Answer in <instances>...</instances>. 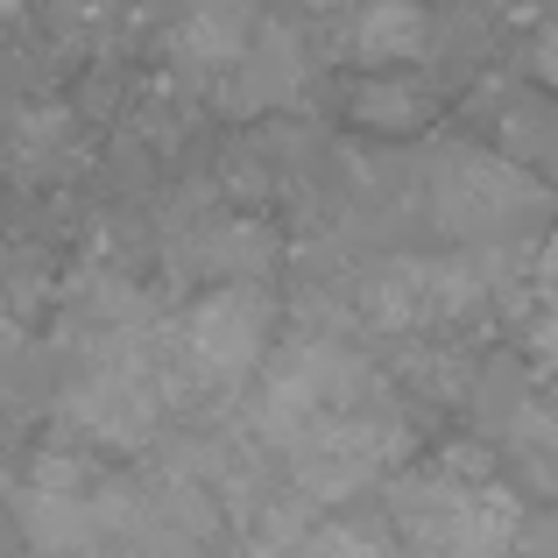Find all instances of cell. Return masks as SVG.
I'll use <instances>...</instances> for the list:
<instances>
[{
  "label": "cell",
  "mask_w": 558,
  "mask_h": 558,
  "mask_svg": "<svg viewBox=\"0 0 558 558\" xmlns=\"http://www.w3.org/2000/svg\"><path fill=\"white\" fill-rule=\"evenodd\" d=\"M389 523L417 558H517L523 509L481 452H438L389 481Z\"/></svg>",
  "instance_id": "obj_1"
},
{
  "label": "cell",
  "mask_w": 558,
  "mask_h": 558,
  "mask_svg": "<svg viewBox=\"0 0 558 558\" xmlns=\"http://www.w3.org/2000/svg\"><path fill=\"white\" fill-rule=\"evenodd\" d=\"M14 523L43 558H71V551H121L128 537H142L149 502L142 488L113 481L99 460L85 452H43L14 488Z\"/></svg>",
  "instance_id": "obj_2"
},
{
  "label": "cell",
  "mask_w": 558,
  "mask_h": 558,
  "mask_svg": "<svg viewBox=\"0 0 558 558\" xmlns=\"http://www.w3.org/2000/svg\"><path fill=\"white\" fill-rule=\"evenodd\" d=\"M269 347H276V298L255 276H227L170 332H156V354H163L178 403L184 396H213V389H241L269 361Z\"/></svg>",
  "instance_id": "obj_3"
},
{
  "label": "cell",
  "mask_w": 558,
  "mask_h": 558,
  "mask_svg": "<svg viewBox=\"0 0 558 558\" xmlns=\"http://www.w3.org/2000/svg\"><path fill=\"white\" fill-rule=\"evenodd\" d=\"M424 205H432L438 233H452L466 247H502L551 213V191L517 156L452 142V149H438L424 163Z\"/></svg>",
  "instance_id": "obj_4"
},
{
  "label": "cell",
  "mask_w": 558,
  "mask_h": 558,
  "mask_svg": "<svg viewBox=\"0 0 558 558\" xmlns=\"http://www.w3.org/2000/svg\"><path fill=\"white\" fill-rule=\"evenodd\" d=\"M375 389H381V375L354 354V347H340L332 332H290V340L269 347V361H262L255 432L283 452V446H298L312 424L354 410L361 396H375Z\"/></svg>",
  "instance_id": "obj_5"
},
{
  "label": "cell",
  "mask_w": 558,
  "mask_h": 558,
  "mask_svg": "<svg viewBox=\"0 0 558 558\" xmlns=\"http://www.w3.org/2000/svg\"><path fill=\"white\" fill-rule=\"evenodd\" d=\"M304 78V57H298V36H283V28L262 22L255 36H247V50L227 64V78H219V107L233 113H262V107H283L290 93H298Z\"/></svg>",
  "instance_id": "obj_6"
},
{
  "label": "cell",
  "mask_w": 558,
  "mask_h": 558,
  "mask_svg": "<svg viewBox=\"0 0 558 558\" xmlns=\"http://www.w3.org/2000/svg\"><path fill=\"white\" fill-rule=\"evenodd\" d=\"M255 8L247 0H191L178 36H170V57L191 71V78H227V64L247 50V36H255Z\"/></svg>",
  "instance_id": "obj_7"
},
{
  "label": "cell",
  "mask_w": 558,
  "mask_h": 558,
  "mask_svg": "<svg viewBox=\"0 0 558 558\" xmlns=\"http://www.w3.org/2000/svg\"><path fill=\"white\" fill-rule=\"evenodd\" d=\"M432 43V14L417 0H368L354 14V57L368 64H396V57H417Z\"/></svg>",
  "instance_id": "obj_8"
},
{
  "label": "cell",
  "mask_w": 558,
  "mask_h": 558,
  "mask_svg": "<svg viewBox=\"0 0 558 558\" xmlns=\"http://www.w3.org/2000/svg\"><path fill=\"white\" fill-rule=\"evenodd\" d=\"M502 156H517L523 170H537V178H551L558 170V99L551 93H523V99H509V113H502Z\"/></svg>",
  "instance_id": "obj_9"
},
{
  "label": "cell",
  "mask_w": 558,
  "mask_h": 558,
  "mask_svg": "<svg viewBox=\"0 0 558 558\" xmlns=\"http://www.w3.org/2000/svg\"><path fill=\"white\" fill-rule=\"evenodd\" d=\"M531 368L537 381L558 396V290L551 298H537V326H531Z\"/></svg>",
  "instance_id": "obj_10"
},
{
  "label": "cell",
  "mask_w": 558,
  "mask_h": 558,
  "mask_svg": "<svg viewBox=\"0 0 558 558\" xmlns=\"http://www.w3.org/2000/svg\"><path fill=\"white\" fill-rule=\"evenodd\" d=\"M531 283H537V298H551V290H558V233H545V247H537V269H531Z\"/></svg>",
  "instance_id": "obj_11"
},
{
  "label": "cell",
  "mask_w": 558,
  "mask_h": 558,
  "mask_svg": "<svg viewBox=\"0 0 558 558\" xmlns=\"http://www.w3.org/2000/svg\"><path fill=\"white\" fill-rule=\"evenodd\" d=\"M537 71H545V78L558 85V8H551V22L537 28Z\"/></svg>",
  "instance_id": "obj_12"
}]
</instances>
